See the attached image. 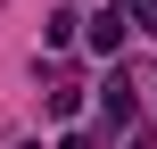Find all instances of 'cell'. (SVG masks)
<instances>
[{
    "label": "cell",
    "instance_id": "6da1fadb",
    "mask_svg": "<svg viewBox=\"0 0 157 149\" xmlns=\"http://www.w3.org/2000/svg\"><path fill=\"white\" fill-rule=\"evenodd\" d=\"M124 41H132V8H124V0H108L99 17H83V50H91V58H116Z\"/></svg>",
    "mask_w": 157,
    "mask_h": 149
},
{
    "label": "cell",
    "instance_id": "7a4b0ae2",
    "mask_svg": "<svg viewBox=\"0 0 157 149\" xmlns=\"http://www.w3.org/2000/svg\"><path fill=\"white\" fill-rule=\"evenodd\" d=\"M132 124V75H108V91H99V133H124Z\"/></svg>",
    "mask_w": 157,
    "mask_h": 149
},
{
    "label": "cell",
    "instance_id": "3957f363",
    "mask_svg": "<svg viewBox=\"0 0 157 149\" xmlns=\"http://www.w3.org/2000/svg\"><path fill=\"white\" fill-rule=\"evenodd\" d=\"M75 25H83V17H75V8H58V17L41 25V41H50V50H66V41H75Z\"/></svg>",
    "mask_w": 157,
    "mask_h": 149
},
{
    "label": "cell",
    "instance_id": "277c9868",
    "mask_svg": "<svg viewBox=\"0 0 157 149\" xmlns=\"http://www.w3.org/2000/svg\"><path fill=\"white\" fill-rule=\"evenodd\" d=\"M58 149H99V141H91V133H66V141H58Z\"/></svg>",
    "mask_w": 157,
    "mask_h": 149
},
{
    "label": "cell",
    "instance_id": "5b68a950",
    "mask_svg": "<svg viewBox=\"0 0 157 149\" xmlns=\"http://www.w3.org/2000/svg\"><path fill=\"white\" fill-rule=\"evenodd\" d=\"M17 149H41V141H17Z\"/></svg>",
    "mask_w": 157,
    "mask_h": 149
}]
</instances>
